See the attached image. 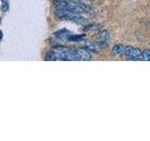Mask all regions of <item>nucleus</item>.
<instances>
[{"label":"nucleus","mask_w":150,"mask_h":141,"mask_svg":"<svg viewBox=\"0 0 150 141\" xmlns=\"http://www.w3.org/2000/svg\"><path fill=\"white\" fill-rule=\"evenodd\" d=\"M55 16L58 17L61 20H66V21H71L74 23L80 24V25H84L87 23L86 19L82 17L79 13H75L65 9H56L55 11Z\"/></svg>","instance_id":"nucleus-1"},{"label":"nucleus","mask_w":150,"mask_h":141,"mask_svg":"<svg viewBox=\"0 0 150 141\" xmlns=\"http://www.w3.org/2000/svg\"><path fill=\"white\" fill-rule=\"evenodd\" d=\"M124 55L130 59L139 60L142 59V50L133 46H126L124 50Z\"/></svg>","instance_id":"nucleus-2"},{"label":"nucleus","mask_w":150,"mask_h":141,"mask_svg":"<svg viewBox=\"0 0 150 141\" xmlns=\"http://www.w3.org/2000/svg\"><path fill=\"white\" fill-rule=\"evenodd\" d=\"M74 50H75V52H76L78 60H81V61L91 60V58H92L91 52L89 50H87L86 48H76Z\"/></svg>","instance_id":"nucleus-3"},{"label":"nucleus","mask_w":150,"mask_h":141,"mask_svg":"<svg viewBox=\"0 0 150 141\" xmlns=\"http://www.w3.org/2000/svg\"><path fill=\"white\" fill-rule=\"evenodd\" d=\"M69 48L64 46H54L53 49H52V52L54 54L56 60H63L64 59V56L66 54V52L68 51Z\"/></svg>","instance_id":"nucleus-4"},{"label":"nucleus","mask_w":150,"mask_h":141,"mask_svg":"<svg viewBox=\"0 0 150 141\" xmlns=\"http://www.w3.org/2000/svg\"><path fill=\"white\" fill-rule=\"evenodd\" d=\"M109 40H110V35L107 31H103L101 32L100 36H98V44L101 47H105L109 43Z\"/></svg>","instance_id":"nucleus-5"},{"label":"nucleus","mask_w":150,"mask_h":141,"mask_svg":"<svg viewBox=\"0 0 150 141\" xmlns=\"http://www.w3.org/2000/svg\"><path fill=\"white\" fill-rule=\"evenodd\" d=\"M63 60H68V61L78 60L77 55H76V52H75V50L74 49H68V51L66 52V54L64 56V59Z\"/></svg>","instance_id":"nucleus-6"},{"label":"nucleus","mask_w":150,"mask_h":141,"mask_svg":"<svg viewBox=\"0 0 150 141\" xmlns=\"http://www.w3.org/2000/svg\"><path fill=\"white\" fill-rule=\"evenodd\" d=\"M124 50H125V46L122 44H115L112 47V54L114 56H121L122 54H124Z\"/></svg>","instance_id":"nucleus-7"},{"label":"nucleus","mask_w":150,"mask_h":141,"mask_svg":"<svg viewBox=\"0 0 150 141\" xmlns=\"http://www.w3.org/2000/svg\"><path fill=\"white\" fill-rule=\"evenodd\" d=\"M83 45H84V48H86L90 52H97V50H98V45L95 43V42H93L91 41H86Z\"/></svg>","instance_id":"nucleus-8"},{"label":"nucleus","mask_w":150,"mask_h":141,"mask_svg":"<svg viewBox=\"0 0 150 141\" xmlns=\"http://www.w3.org/2000/svg\"><path fill=\"white\" fill-rule=\"evenodd\" d=\"M84 39V35H71L69 34L67 38V41H81Z\"/></svg>","instance_id":"nucleus-9"},{"label":"nucleus","mask_w":150,"mask_h":141,"mask_svg":"<svg viewBox=\"0 0 150 141\" xmlns=\"http://www.w3.org/2000/svg\"><path fill=\"white\" fill-rule=\"evenodd\" d=\"M70 34V33L69 31H66V30H62V31H58L55 33V36L59 38V39L61 40H67L68 36Z\"/></svg>","instance_id":"nucleus-10"},{"label":"nucleus","mask_w":150,"mask_h":141,"mask_svg":"<svg viewBox=\"0 0 150 141\" xmlns=\"http://www.w3.org/2000/svg\"><path fill=\"white\" fill-rule=\"evenodd\" d=\"M142 59L144 61H150V50L145 49L142 52Z\"/></svg>","instance_id":"nucleus-11"},{"label":"nucleus","mask_w":150,"mask_h":141,"mask_svg":"<svg viewBox=\"0 0 150 141\" xmlns=\"http://www.w3.org/2000/svg\"><path fill=\"white\" fill-rule=\"evenodd\" d=\"M1 9H2V11L3 12H6L8 11V0H1Z\"/></svg>","instance_id":"nucleus-12"},{"label":"nucleus","mask_w":150,"mask_h":141,"mask_svg":"<svg viewBox=\"0 0 150 141\" xmlns=\"http://www.w3.org/2000/svg\"><path fill=\"white\" fill-rule=\"evenodd\" d=\"M45 59L47 60V61H54V60H56V58H55V56H54V54L53 53V52H50V53H48L46 55V58H45Z\"/></svg>","instance_id":"nucleus-13"},{"label":"nucleus","mask_w":150,"mask_h":141,"mask_svg":"<svg viewBox=\"0 0 150 141\" xmlns=\"http://www.w3.org/2000/svg\"><path fill=\"white\" fill-rule=\"evenodd\" d=\"M3 39V33H2V31L0 30V41H1Z\"/></svg>","instance_id":"nucleus-14"},{"label":"nucleus","mask_w":150,"mask_h":141,"mask_svg":"<svg viewBox=\"0 0 150 141\" xmlns=\"http://www.w3.org/2000/svg\"><path fill=\"white\" fill-rule=\"evenodd\" d=\"M88 1H95V0H88Z\"/></svg>","instance_id":"nucleus-15"}]
</instances>
